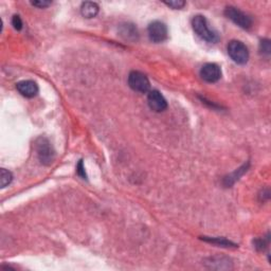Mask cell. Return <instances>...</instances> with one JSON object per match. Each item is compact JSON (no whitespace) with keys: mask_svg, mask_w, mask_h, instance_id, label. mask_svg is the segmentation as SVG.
Listing matches in <instances>:
<instances>
[{"mask_svg":"<svg viewBox=\"0 0 271 271\" xmlns=\"http://www.w3.org/2000/svg\"><path fill=\"white\" fill-rule=\"evenodd\" d=\"M192 27H193L194 32L197 34L201 39L206 40V42H207V43L215 44L218 42V39H220V37H218V35H217V33L211 30V29L209 28L207 20L203 15H196L193 17Z\"/></svg>","mask_w":271,"mask_h":271,"instance_id":"obj_1","label":"cell"},{"mask_svg":"<svg viewBox=\"0 0 271 271\" xmlns=\"http://www.w3.org/2000/svg\"><path fill=\"white\" fill-rule=\"evenodd\" d=\"M35 149L40 163L50 165L55 159V151L51 142L45 137H40L35 141Z\"/></svg>","mask_w":271,"mask_h":271,"instance_id":"obj_2","label":"cell"},{"mask_svg":"<svg viewBox=\"0 0 271 271\" xmlns=\"http://www.w3.org/2000/svg\"><path fill=\"white\" fill-rule=\"evenodd\" d=\"M228 54L231 60L239 65H245L249 60V51L244 43L239 40H231L228 44Z\"/></svg>","mask_w":271,"mask_h":271,"instance_id":"obj_3","label":"cell"},{"mask_svg":"<svg viewBox=\"0 0 271 271\" xmlns=\"http://www.w3.org/2000/svg\"><path fill=\"white\" fill-rule=\"evenodd\" d=\"M224 15H226L230 20H232L235 25H238L239 28L248 30L252 26V20L249 16L243 11L239 10L235 7H227L224 10Z\"/></svg>","mask_w":271,"mask_h":271,"instance_id":"obj_4","label":"cell"},{"mask_svg":"<svg viewBox=\"0 0 271 271\" xmlns=\"http://www.w3.org/2000/svg\"><path fill=\"white\" fill-rule=\"evenodd\" d=\"M129 87L140 94H146L151 88V84L145 74L140 71H131L128 76Z\"/></svg>","mask_w":271,"mask_h":271,"instance_id":"obj_5","label":"cell"},{"mask_svg":"<svg viewBox=\"0 0 271 271\" xmlns=\"http://www.w3.org/2000/svg\"><path fill=\"white\" fill-rule=\"evenodd\" d=\"M147 33L149 39L156 44L162 43L168 38V28H166L164 22L159 20L153 21L149 24L147 28Z\"/></svg>","mask_w":271,"mask_h":271,"instance_id":"obj_6","label":"cell"},{"mask_svg":"<svg viewBox=\"0 0 271 271\" xmlns=\"http://www.w3.org/2000/svg\"><path fill=\"white\" fill-rule=\"evenodd\" d=\"M200 77L207 83H215L222 78V70L218 65L207 63L200 69Z\"/></svg>","mask_w":271,"mask_h":271,"instance_id":"obj_7","label":"cell"},{"mask_svg":"<svg viewBox=\"0 0 271 271\" xmlns=\"http://www.w3.org/2000/svg\"><path fill=\"white\" fill-rule=\"evenodd\" d=\"M147 103L149 108L156 112H164L168 108V102L158 90H152L148 92Z\"/></svg>","mask_w":271,"mask_h":271,"instance_id":"obj_8","label":"cell"},{"mask_svg":"<svg viewBox=\"0 0 271 271\" xmlns=\"http://www.w3.org/2000/svg\"><path fill=\"white\" fill-rule=\"evenodd\" d=\"M16 89L18 90L21 96L26 97H34L38 94V85L31 80H20L16 84Z\"/></svg>","mask_w":271,"mask_h":271,"instance_id":"obj_9","label":"cell"},{"mask_svg":"<svg viewBox=\"0 0 271 271\" xmlns=\"http://www.w3.org/2000/svg\"><path fill=\"white\" fill-rule=\"evenodd\" d=\"M120 35L128 42H136L139 37V33H138L137 28L134 25L125 24L120 28Z\"/></svg>","mask_w":271,"mask_h":271,"instance_id":"obj_10","label":"cell"},{"mask_svg":"<svg viewBox=\"0 0 271 271\" xmlns=\"http://www.w3.org/2000/svg\"><path fill=\"white\" fill-rule=\"evenodd\" d=\"M99 13V5L96 2L91 1H86L82 3L80 7V14L83 15L85 18H94Z\"/></svg>","mask_w":271,"mask_h":271,"instance_id":"obj_11","label":"cell"},{"mask_svg":"<svg viewBox=\"0 0 271 271\" xmlns=\"http://www.w3.org/2000/svg\"><path fill=\"white\" fill-rule=\"evenodd\" d=\"M12 180H13L12 173L5 169H1V171H0V187L2 189L8 187L9 184L12 182Z\"/></svg>","mask_w":271,"mask_h":271,"instance_id":"obj_12","label":"cell"},{"mask_svg":"<svg viewBox=\"0 0 271 271\" xmlns=\"http://www.w3.org/2000/svg\"><path fill=\"white\" fill-rule=\"evenodd\" d=\"M204 239L206 241H209V243H213V244H216L218 246H222V247H236L235 244L231 243L230 240H227L224 239H209V238H204Z\"/></svg>","mask_w":271,"mask_h":271,"instance_id":"obj_13","label":"cell"},{"mask_svg":"<svg viewBox=\"0 0 271 271\" xmlns=\"http://www.w3.org/2000/svg\"><path fill=\"white\" fill-rule=\"evenodd\" d=\"M259 50L263 54L265 55H269L270 51H271V47H270V40L269 39H263L261 44H259Z\"/></svg>","mask_w":271,"mask_h":271,"instance_id":"obj_14","label":"cell"},{"mask_svg":"<svg viewBox=\"0 0 271 271\" xmlns=\"http://www.w3.org/2000/svg\"><path fill=\"white\" fill-rule=\"evenodd\" d=\"M168 7L172 8V9H175V10H179L182 9L184 5H186V2L181 1V0H174V1H168V2H164Z\"/></svg>","mask_w":271,"mask_h":271,"instance_id":"obj_15","label":"cell"},{"mask_svg":"<svg viewBox=\"0 0 271 271\" xmlns=\"http://www.w3.org/2000/svg\"><path fill=\"white\" fill-rule=\"evenodd\" d=\"M12 25L14 27L15 30L17 31H20L22 29V20L18 15H14L13 18H12Z\"/></svg>","mask_w":271,"mask_h":271,"instance_id":"obj_16","label":"cell"},{"mask_svg":"<svg viewBox=\"0 0 271 271\" xmlns=\"http://www.w3.org/2000/svg\"><path fill=\"white\" fill-rule=\"evenodd\" d=\"M77 173L78 175L83 178V179H87V176H86V172H85V166L83 163V160H80L79 164L77 165Z\"/></svg>","mask_w":271,"mask_h":271,"instance_id":"obj_17","label":"cell"},{"mask_svg":"<svg viewBox=\"0 0 271 271\" xmlns=\"http://www.w3.org/2000/svg\"><path fill=\"white\" fill-rule=\"evenodd\" d=\"M31 3H32V5H34V7H37V8H40V9L47 8V7H49V5L51 4L50 1H46V0H39V1H32Z\"/></svg>","mask_w":271,"mask_h":271,"instance_id":"obj_18","label":"cell"}]
</instances>
